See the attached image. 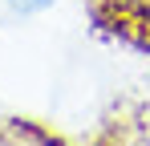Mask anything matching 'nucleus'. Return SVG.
Returning a JSON list of instances; mask_svg holds the SVG:
<instances>
[{"mask_svg": "<svg viewBox=\"0 0 150 146\" xmlns=\"http://www.w3.org/2000/svg\"><path fill=\"white\" fill-rule=\"evenodd\" d=\"M16 8H41V0H12Z\"/></svg>", "mask_w": 150, "mask_h": 146, "instance_id": "2", "label": "nucleus"}, {"mask_svg": "<svg viewBox=\"0 0 150 146\" xmlns=\"http://www.w3.org/2000/svg\"><path fill=\"white\" fill-rule=\"evenodd\" d=\"M98 21L110 33H118L126 41L150 49V8L146 4H138V0H105L98 8Z\"/></svg>", "mask_w": 150, "mask_h": 146, "instance_id": "1", "label": "nucleus"}]
</instances>
